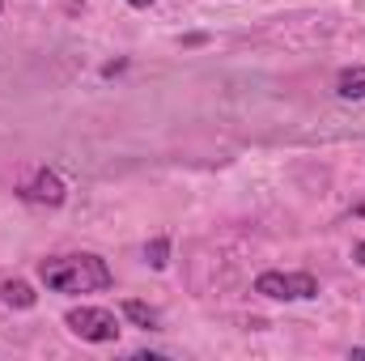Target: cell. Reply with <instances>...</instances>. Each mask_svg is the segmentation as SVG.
<instances>
[{"label":"cell","mask_w":365,"mask_h":361,"mask_svg":"<svg viewBox=\"0 0 365 361\" xmlns=\"http://www.w3.org/2000/svg\"><path fill=\"white\" fill-rule=\"evenodd\" d=\"M38 276L51 293H98L110 289V268L98 255H60V260H43Z\"/></svg>","instance_id":"1"},{"label":"cell","mask_w":365,"mask_h":361,"mask_svg":"<svg viewBox=\"0 0 365 361\" xmlns=\"http://www.w3.org/2000/svg\"><path fill=\"white\" fill-rule=\"evenodd\" d=\"M255 293L276 298V302H310L319 298V280L310 272H259Z\"/></svg>","instance_id":"2"},{"label":"cell","mask_w":365,"mask_h":361,"mask_svg":"<svg viewBox=\"0 0 365 361\" xmlns=\"http://www.w3.org/2000/svg\"><path fill=\"white\" fill-rule=\"evenodd\" d=\"M64 323H68L73 336H81L90 345H110L119 336V319L110 310H102V306H77V310L64 315Z\"/></svg>","instance_id":"3"},{"label":"cell","mask_w":365,"mask_h":361,"mask_svg":"<svg viewBox=\"0 0 365 361\" xmlns=\"http://www.w3.org/2000/svg\"><path fill=\"white\" fill-rule=\"evenodd\" d=\"M21 200H30V204H64V183H60L56 171H38L21 187Z\"/></svg>","instance_id":"4"},{"label":"cell","mask_w":365,"mask_h":361,"mask_svg":"<svg viewBox=\"0 0 365 361\" xmlns=\"http://www.w3.org/2000/svg\"><path fill=\"white\" fill-rule=\"evenodd\" d=\"M336 93L349 98V102H365V64L340 68V77H336Z\"/></svg>","instance_id":"5"},{"label":"cell","mask_w":365,"mask_h":361,"mask_svg":"<svg viewBox=\"0 0 365 361\" xmlns=\"http://www.w3.org/2000/svg\"><path fill=\"white\" fill-rule=\"evenodd\" d=\"M0 302H4V306H17V310H30L38 298H34V289H30L26 280H4V285H0Z\"/></svg>","instance_id":"6"},{"label":"cell","mask_w":365,"mask_h":361,"mask_svg":"<svg viewBox=\"0 0 365 361\" xmlns=\"http://www.w3.org/2000/svg\"><path fill=\"white\" fill-rule=\"evenodd\" d=\"M123 319H132L136 327H158V310L145 302H123Z\"/></svg>","instance_id":"7"},{"label":"cell","mask_w":365,"mask_h":361,"mask_svg":"<svg viewBox=\"0 0 365 361\" xmlns=\"http://www.w3.org/2000/svg\"><path fill=\"white\" fill-rule=\"evenodd\" d=\"M166 255H170V243H166V238H153V243L145 247V260H149L153 268H166Z\"/></svg>","instance_id":"8"},{"label":"cell","mask_w":365,"mask_h":361,"mask_svg":"<svg viewBox=\"0 0 365 361\" xmlns=\"http://www.w3.org/2000/svg\"><path fill=\"white\" fill-rule=\"evenodd\" d=\"M353 255H357V264H365V243H357V247H353Z\"/></svg>","instance_id":"9"},{"label":"cell","mask_w":365,"mask_h":361,"mask_svg":"<svg viewBox=\"0 0 365 361\" xmlns=\"http://www.w3.org/2000/svg\"><path fill=\"white\" fill-rule=\"evenodd\" d=\"M128 4H132V9H149L153 0H128Z\"/></svg>","instance_id":"10"},{"label":"cell","mask_w":365,"mask_h":361,"mask_svg":"<svg viewBox=\"0 0 365 361\" xmlns=\"http://www.w3.org/2000/svg\"><path fill=\"white\" fill-rule=\"evenodd\" d=\"M353 357H365V345H361V349H353Z\"/></svg>","instance_id":"11"},{"label":"cell","mask_w":365,"mask_h":361,"mask_svg":"<svg viewBox=\"0 0 365 361\" xmlns=\"http://www.w3.org/2000/svg\"><path fill=\"white\" fill-rule=\"evenodd\" d=\"M0 13H4V0H0Z\"/></svg>","instance_id":"12"}]
</instances>
